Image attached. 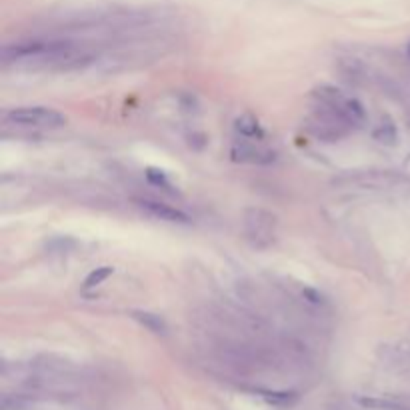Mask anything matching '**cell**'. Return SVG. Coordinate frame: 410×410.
Returning <instances> with one entry per match:
<instances>
[{"instance_id": "obj_12", "label": "cell", "mask_w": 410, "mask_h": 410, "mask_svg": "<svg viewBox=\"0 0 410 410\" xmlns=\"http://www.w3.org/2000/svg\"><path fill=\"white\" fill-rule=\"evenodd\" d=\"M148 178H150V182H155L156 187H165V189H168V182L167 178H165V174L162 172H158V170H148Z\"/></svg>"}, {"instance_id": "obj_5", "label": "cell", "mask_w": 410, "mask_h": 410, "mask_svg": "<svg viewBox=\"0 0 410 410\" xmlns=\"http://www.w3.org/2000/svg\"><path fill=\"white\" fill-rule=\"evenodd\" d=\"M231 156L236 162H248V165H270L277 160V155L272 150L255 146L253 143H236L231 150Z\"/></svg>"}, {"instance_id": "obj_4", "label": "cell", "mask_w": 410, "mask_h": 410, "mask_svg": "<svg viewBox=\"0 0 410 410\" xmlns=\"http://www.w3.org/2000/svg\"><path fill=\"white\" fill-rule=\"evenodd\" d=\"M312 96L316 99V102H322V104H326V106L340 112L355 128L356 126H362L366 122L365 106L356 99H353V96H346L343 90L336 89V87L322 84L318 89H314Z\"/></svg>"}, {"instance_id": "obj_10", "label": "cell", "mask_w": 410, "mask_h": 410, "mask_svg": "<svg viewBox=\"0 0 410 410\" xmlns=\"http://www.w3.org/2000/svg\"><path fill=\"white\" fill-rule=\"evenodd\" d=\"M372 136L377 138L378 143H382V145H394V143H397V138H399V134H397V126H394L390 121L380 122L377 128H375Z\"/></svg>"}, {"instance_id": "obj_1", "label": "cell", "mask_w": 410, "mask_h": 410, "mask_svg": "<svg viewBox=\"0 0 410 410\" xmlns=\"http://www.w3.org/2000/svg\"><path fill=\"white\" fill-rule=\"evenodd\" d=\"M4 122L18 128H60L67 116L50 106H18L4 112Z\"/></svg>"}, {"instance_id": "obj_2", "label": "cell", "mask_w": 410, "mask_h": 410, "mask_svg": "<svg viewBox=\"0 0 410 410\" xmlns=\"http://www.w3.org/2000/svg\"><path fill=\"white\" fill-rule=\"evenodd\" d=\"M306 126H309V131H311L314 136H318L322 140H328V143L343 138V136H346V134L355 128L350 122L344 118L340 112L334 111L331 106H326V104H322V102L316 104V109H314V112L311 114Z\"/></svg>"}, {"instance_id": "obj_3", "label": "cell", "mask_w": 410, "mask_h": 410, "mask_svg": "<svg viewBox=\"0 0 410 410\" xmlns=\"http://www.w3.org/2000/svg\"><path fill=\"white\" fill-rule=\"evenodd\" d=\"M246 240L256 248H268L277 240L278 221L272 212L265 209H248L243 218Z\"/></svg>"}, {"instance_id": "obj_6", "label": "cell", "mask_w": 410, "mask_h": 410, "mask_svg": "<svg viewBox=\"0 0 410 410\" xmlns=\"http://www.w3.org/2000/svg\"><path fill=\"white\" fill-rule=\"evenodd\" d=\"M136 204H138V206H140L145 212H148L150 216L158 218V221L178 222V224H187V222H190L187 212L178 211V209H174V206L165 204V202H158V200L143 199V200H136Z\"/></svg>"}, {"instance_id": "obj_7", "label": "cell", "mask_w": 410, "mask_h": 410, "mask_svg": "<svg viewBox=\"0 0 410 410\" xmlns=\"http://www.w3.org/2000/svg\"><path fill=\"white\" fill-rule=\"evenodd\" d=\"M234 128H236V133L240 134V136L250 138V140H262V138H265V133H262L260 124H258V121H256L255 116H250V114H243L240 118H236Z\"/></svg>"}, {"instance_id": "obj_11", "label": "cell", "mask_w": 410, "mask_h": 410, "mask_svg": "<svg viewBox=\"0 0 410 410\" xmlns=\"http://www.w3.org/2000/svg\"><path fill=\"white\" fill-rule=\"evenodd\" d=\"M114 268L112 266H100L96 270H92L87 280H84V289H96L99 284H102L109 277H112Z\"/></svg>"}, {"instance_id": "obj_8", "label": "cell", "mask_w": 410, "mask_h": 410, "mask_svg": "<svg viewBox=\"0 0 410 410\" xmlns=\"http://www.w3.org/2000/svg\"><path fill=\"white\" fill-rule=\"evenodd\" d=\"M133 318L140 322L150 333L167 334V322L158 314H153V312H133Z\"/></svg>"}, {"instance_id": "obj_9", "label": "cell", "mask_w": 410, "mask_h": 410, "mask_svg": "<svg viewBox=\"0 0 410 410\" xmlns=\"http://www.w3.org/2000/svg\"><path fill=\"white\" fill-rule=\"evenodd\" d=\"M34 399L28 394H4L2 397V410H31Z\"/></svg>"}]
</instances>
